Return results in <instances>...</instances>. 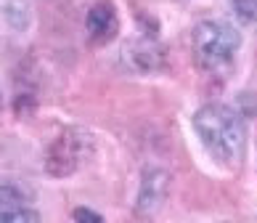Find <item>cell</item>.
<instances>
[{
  "label": "cell",
  "mask_w": 257,
  "mask_h": 223,
  "mask_svg": "<svg viewBox=\"0 0 257 223\" xmlns=\"http://www.w3.org/2000/svg\"><path fill=\"white\" fill-rule=\"evenodd\" d=\"M194 130L217 162L228 168L241 162L246 149V125L239 109L225 104H207L194 114Z\"/></svg>",
  "instance_id": "6da1fadb"
},
{
  "label": "cell",
  "mask_w": 257,
  "mask_h": 223,
  "mask_svg": "<svg viewBox=\"0 0 257 223\" xmlns=\"http://www.w3.org/2000/svg\"><path fill=\"white\" fill-rule=\"evenodd\" d=\"M241 48V32L228 22H199L191 32V53L199 69L223 75L233 66Z\"/></svg>",
  "instance_id": "7a4b0ae2"
},
{
  "label": "cell",
  "mask_w": 257,
  "mask_h": 223,
  "mask_svg": "<svg viewBox=\"0 0 257 223\" xmlns=\"http://www.w3.org/2000/svg\"><path fill=\"white\" fill-rule=\"evenodd\" d=\"M90 152V135L80 128H66L45 149V173L53 178H66L82 165Z\"/></svg>",
  "instance_id": "3957f363"
},
{
  "label": "cell",
  "mask_w": 257,
  "mask_h": 223,
  "mask_svg": "<svg viewBox=\"0 0 257 223\" xmlns=\"http://www.w3.org/2000/svg\"><path fill=\"white\" fill-rule=\"evenodd\" d=\"M173 189V176L165 168H146L141 173V186L136 197V212L138 218H154L165 207V202Z\"/></svg>",
  "instance_id": "277c9868"
},
{
  "label": "cell",
  "mask_w": 257,
  "mask_h": 223,
  "mask_svg": "<svg viewBox=\"0 0 257 223\" xmlns=\"http://www.w3.org/2000/svg\"><path fill=\"white\" fill-rule=\"evenodd\" d=\"M125 64L136 72H144V75H151L165 66V48L159 45V40L154 35H141L138 40H133L125 45Z\"/></svg>",
  "instance_id": "5b68a950"
},
{
  "label": "cell",
  "mask_w": 257,
  "mask_h": 223,
  "mask_svg": "<svg viewBox=\"0 0 257 223\" xmlns=\"http://www.w3.org/2000/svg\"><path fill=\"white\" fill-rule=\"evenodd\" d=\"M85 32H88V40L93 45H106L111 43L119 32V16L117 8L109 0H98V3L90 6L88 16H85Z\"/></svg>",
  "instance_id": "8992f818"
},
{
  "label": "cell",
  "mask_w": 257,
  "mask_h": 223,
  "mask_svg": "<svg viewBox=\"0 0 257 223\" xmlns=\"http://www.w3.org/2000/svg\"><path fill=\"white\" fill-rule=\"evenodd\" d=\"M0 223H40V215L24 202H0Z\"/></svg>",
  "instance_id": "52a82bcc"
},
{
  "label": "cell",
  "mask_w": 257,
  "mask_h": 223,
  "mask_svg": "<svg viewBox=\"0 0 257 223\" xmlns=\"http://www.w3.org/2000/svg\"><path fill=\"white\" fill-rule=\"evenodd\" d=\"M0 14L14 30H27L30 27V6L24 0H0Z\"/></svg>",
  "instance_id": "ba28073f"
},
{
  "label": "cell",
  "mask_w": 257,
  "mask_h": 223,
  "mask_svg": "<svg viewBox=\"0 0 257 223\" xmlns=\"http://www.w3.org/2000/svg\"><path fill=\"white\" fill-rule=\"evenodd\" d=\"M231 3H233V11L244 22H257V0H231Z\"/></svg>",
  "instance_id": "9c48e42d"
},
{
  "label": "cell",
  "mask_w": 257,
  "mask_h": 223,
  "mask_svg": "<svg viewBox=\"0 0 257 223\" xmlns=\"http://www.w3.org/2000/svg\"><path fill=\"white\" fill-rule=\"evenodd\" d=\"M72 218H74V223H103V218L90 207H77L72 212Z\"/></svg>",
  "instance_id": "30bf717a"
},
{
  "label": "cell",
  "mask_w": 257,
  "mask_h": 223,
  "mask_svg": "<svg viewBox=\"0 0 257 223\" xmlns=\"http://www.w3.org/2000/svg\"><path fill=\"white\" fill-rule=\"evenodd\" d=\"M0 109H3V93H0Z\"/></svg>",
  "instance_id": "8fae6325"
}]
</instances>
